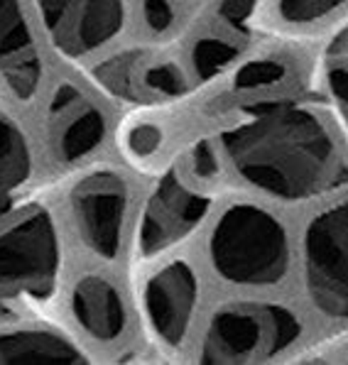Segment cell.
<instances>
[{
    "instance_id": "cell-1",
    "label": "cell",
    "mask_w": 348,
    "mask_h": 365,
    "mask_svg": "<svg viewBox=\"0 0 348 365\" xmlns=\"http://www.w3.org/2000/svg\"><path fill=\"white\" fill-rule=\"evenodd\" d=\"M235 172L277 199H312L348 182L331 133L304 106L272 103L223 133Z\"/></svg>"
},
{
    "instance_id": "cell-2",
    "label": "cell",
    "mask_w": 348,
    "mask_h": 365,
    "mask_svg": "<svg viewBox=\"0 0 348 365\" xmlns=\"http://www.w3.org/2000/svg\"><path fill=\"white\" fill-rule=\"evenodd\" d=\"M211 262L223 279L267 287L287 274L290 245L282 223L252 204H235L218 218L211 233Z\"/></svg>"
},
{
    "instance_id": "cell-3",
    "label": "cell",
    "mask_w": 348,
    "mask_h": 365,
    "mask_svg": "<svg viewBox=\"0 0 348 365\" xmlns=\"http://www.w3.org/2000/svg\"><path fill=\"white\" fill-rule=\"evenodd\" d=\"M61 269L59 233L49 211L35 209L0 233V314L44 304Z\"/></svg>"
},
{
    "instance_id": "cell-4",
    "label": "cell",
    "mask_w": 348,
    "mask_h": 365,
    "mask_svg": "<svg viewBox=\"0 0 348 365\" xmlns=\"http://www.w3.org/2000/svg\"><path fill=\"white\" fill-rule=\"evenodd\" d=\"M302 324L287 307L243 302L221 307L206 331L201 363H257L297 344Z\"/></svg>"
},
{
    "instance_id": "cell-5",
    "label": "cell",
    "mask_w": 348,
    "mask_h": 365,
    "mask_svg": "<svg viewBox=\"0 0 348 365\" xmlns=\"http://www.w3.org/2000/svg\"><path fill=\"white\" fill-rule=\"evenodd\" d=\"M304 267L314 307L331 319H348V199L312 218Z\"/></svg>"
},
{
    "instance_id": "cell-6",
    "label": "cell",
    "mask_w": 348,
    "mask_h": 365,
    "mask_svg": "<svg viewBox=\"0 0 348 365\" xmlns=\"http://www.w3.org/2000/svg\"><path fill=\"white\" fill-rule=\"evenodd\" d=\"M47 35L61 54L86 57L121 35L123 0H37Z\"/></svg>"
},
{
    "instance_id": "cell-7",
    "label": "cell",
    "mask_w": 348,
    "mask_h": 365,
    "mask_svg": "<svg viewBox=\"0 0 348 365\" xmlns=\"http://www.w3.org/2000/svg\"><path fill=\"white\" fill-rule=\"evenodd\" d=\"M71 213L83 245L103 260H113L126 226L128 184L108 170L88 174L71 189Z\"/></svg>"
},
{
    "instance_id": "cell-8",
    "label": "cell",
    "mask_w": 348,
    "mask_h": 365,
    "mask_svg": "<svg viewBox=\"0 0 348 365\" xmlns=\"http://www.w3.org/2000/svg\"><path fill=\"white\" fill-rule=\"evenodd\" d=\"M209 196L187 187L177 170L167 172L150 196L140 221L138 248L145 257L179 243L209 213Z\"/></svg>"
},
{
    "instance_id": "cell-9",
    "label": "cell",
    "mask_w": 348,
    "mask_h": 365,
    "mask_svg": "<svg viewBox=\"0 0 348 365\" xmlns=\"http://www.w3.org/2000/svg\"><path fill=\"white\" fill-rule=\"evenodd\" d=\"M49 143L61 162L91 155L106 138V118L98 106L71 83H59L47 110Z\"/></svg>"
},
{
    "instance_id": "cell-10",
    "label": "cell",
    "mask_w": 348,
    "mask_h": 365,
    "mask_svg": "<svg viewBox=\"0 0 348 365\" xmlns=\"http://www.w3.org/2000/svg\"><path fill=\"white\" fill-rule=\"evenodd\" d=\"M196 299H199V279L192 265L184 260L170 262L150 277L145 287V309L150 327L162 344H182L192 324Z\"/></svg>"
},
{
    "instance_id": "cell-11",
    "label": "cell",
    "mask_w": 348,
    "mask_h": 365,
    "mask_svg": "<svg viewBox=\"0 0 348 365\" xmlns=\"http://www.w3.org/2000/svg\"><path fill=\"white\" fill-rule=\"evenodd\" d=\"M0 74L20 101L35 96L42 81V59L18 0H0Z\"/></svg>"
},
{
    "instance_id": "cell-12",
    "label": "cell",
    "mask_w": 348,
    "mask_h": 365,
    "mask_svg": "<svg viewBox=\"0 0 348 365\" xmlns=\"http://www.w3.org/2000/svg\"><path fill=\"white\" fill-rule=\"evenodd\" d=\"M71 309L83 331L98 341H116L126 331L128 317L121 292L98 274L78 279L71 294Z\"/></svg>"
},
{
    "instance_id": "cell-13",
    "label": "cell",
    "mask_w": 348,
    "mask_h": 365,
    "mask_svg": "<svg viewBox=\"0 0 348 365\" xmlns=\"http://www.w3.org/2000/svg\"><path fill=\"white\" fill-rule=\"evenodd\" d=\"M86 363L76 344L57 331L25 329L0 334V365H71Z\"/></svg>"
},
{
    "instance_id": "cell-14",
    "label": "cell",
    "mask_w": 348,
    "mask_h": 365,
    "mask_svg": "<svg viewBox=\"0 0 348 365\" xmlns=\"http://www.w3.org/2000/svg\"><path fill=\"white\" fill-rule=\"evenodd\" d=\"M32 177V155L25 135L10 118L0 115V216L15 206Z\"/></svg>"
},
{
    "instance_id": "cell-15",
    "label": "cell",
    "mask_w": 348,
    "mask_h": 365,
    "mask_svg": "<svg viewBox=\"0 0 348 365\" xmlns=\"http://www.w3.org/2000/svg\"><path fill=\"white\" fill-rule=\"evenodd\" d=\"M143 61H145V52H123L113 59L103 61L96 69V78L113 96L138 101L143 98L138 86V81L143 83V74H140Z\"/></svg>"
},
{
    "instance_id": "cell-16",
    "label": "cell",
    "mask_w": 348,
    "mask_h": 365,
    "mask_svg": "<svg viewBox=\"0 0 348 365\" xmlns=\"http://www.w3.org/2000/svg\"><path fill=\"white\" fill-rule=\"evenodd\" d=\"M324 69H327V83L334 106L348 128V25L336 32L329 42L324 54Z\"/></svg>"
},
{
    "instance_id": "cell-17",
    "label": "cell",
    "mask_w": 348,
    "mask_h": 365,
    "mask_svg": "<svg viewBox=\"0 0 348 365\" xmlns=\"http://www.w3.org/2000/svg\"><path fill=\"white\" fill-rule=\"evenodd\" d=\"M290 69L280 59H255L250 64L240 66L235 74V91L240 93H255L265 91V88H275L287 78Z\"/></svg>"
},
{
    "instance_id": "cell-18",
    "label": "cell",
    "mask_w": 348,
    "mask_h": 365,
    "mask_svg": "<svg viewBox=\"0 0 348 365\" xmlns=\"http://www.w3.org/2000/svg\"><path fill=\"white\" fill-rule=\"evenodd\" d=\"M233 59H235V47H231L228 42H223V39L206 37L194 44L192 64L201 78L216 76L218 71H221L223 66L231 64Z\"/></svg>"
},
{
    "instance_id": "cell-19",
    "label": "cell",
    "mask_w": 348,
    "mask_h": 365,
    "mask_svg": "<svg viewBox=\"0 0 348 365\" xmlns=\"http://www.w3.org/2000/svg\"><path fill=\"white\" fill-rule=\"evenodd\" d=\"M143 88L157 93V96H179L187 88L184 74L170 61H162V64H150L143 71Z\"/></svg>"
},
{
    "instance_id": "cell-20",
    "label": "cell",
    "mask_w": 348,
    "mask_h": 365,
    "mask_svg": "<svg viewBox=\"0 0 348 365\" xmlns=\"http://www.w3.org/2000/svg\"><path fill=\"white\" fill-rule=\"evenodd\" d=\"M346 0H277V8L282 20L302 25V22H314L339 10Z\"/></svg>"
},
{
    "instance_id": "cell-21",
    "label": "cell",
    "mask_w": 348,
    "mask_h": 365,
    "mask_svg": "<svg viewBox=\"0 0 348 365\" xmlns=\"http://www.w3.org/2000/svg\"><path fill=\"white\" fill-rule=\"evenodd\" d=\"M128 150H130L133 157H138V160H148V157H153L157 150H160L162 145V130L157 125H150V123H145V125H135L130 133H128Z\"/></svg>"
},
{
    "instance_id": "cell-22",
    "label": "cell",
    "mask_w": 348,
    "mask_h": 365,
    "mask_svg": "<svg viewBox=\"0 0 348 365\" xmlns=\"http://www.w3.org/2000/svg\"><path fill=\"white\" fill-rule=\"evenodd\" d=\"M255 5H257V0H221L218 15H221V20H226L228 25L243 30L250 22L252 13H255Z\"/></svg>"
},
{
    "instance_id": "cell-23",
    "label": "cell",
    "mask_w": 348,
    "mask_h": 365,
    "mask_svg": "<svg viewBox=\"0 0 348 365\" xmlns=\"http://www.w3.org/2000/svg\"><path fill=\"white\" fill-rule=\"evenodd\" d=\"M143 13H145V22L155 32H165L174 20V10L170 0H143Z\"/></svg>"
},
{
    "instance_id": "cell-24",
    "label": "cell",
    "mask_w": 348,
    "mask_h": 365,
    "mask_svg": "<svg viewBox=\"0 0 348 365\" xmlns=\"http://www.w3.org/2000/svg\"><path fill=\"white\" fill-rule=\"evenodd\" d=\"M192 170L199 179H211L218 174V160L209 143H199L192 150Z\"/></svg>"
}]
</instances>
